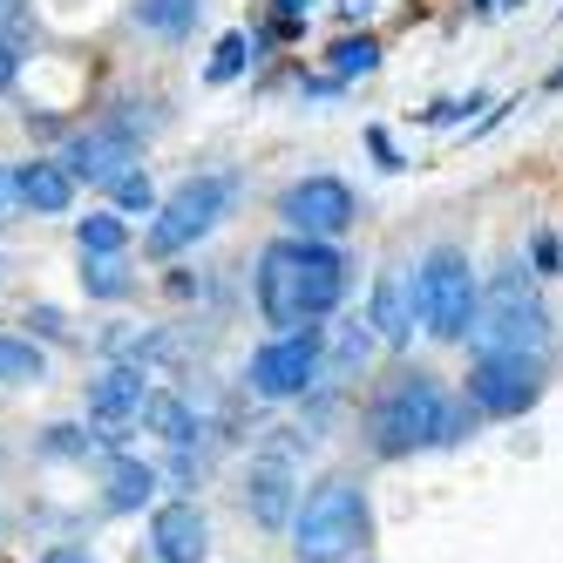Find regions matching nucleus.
<instances>
[{
  "instance_id": "nucleus-1",
  "label": "nucleus",
  "mask_w": 563,
  "mask_h": 563,
  "mask_svg": "<svg viewBox=\"0 0 563 563\" xmlns=\"http://www.w3.org/2000/svg\"><path fill=\"white\" fill-rule=\"evenodd\" d=\"M482 421V408L468 394H449L441 387V374H394L374 408H367V449L380 462H408V455H428V449H455V441H468Z\"/></svg>"
},
{
  "instance_id": "nucleus-2",
  "label": "nucleus",
  "mask_w": 563,
  "mask_h": 563,
  "mask_svg": "<svg viewBox=\"0 0 563 563\" xmlns=\"http://www.w3.org/2000/svg\"><path fill=\"white\" fill-rule=\"evenodd\" d=\"M353 286V265L340 245L327 238H272L258 252V312L265 327L278 333H299V327H319V319H333L340 299Z\"/></svg>"
},
{
  "instance_id": "nucleus-3",
  "label": "nucleus",
  "mask_w": 563,
  "mask_h": 563,
  "mask_svg": "<svg viewBox=\"0 0 563 563\" xmlns=\"http://www.w3.org/2000/svg\"><path fill=\"white\" fill-rule=\"evenodd\" d=\"M550 340V306L537 292V265L522 258H503L482 286V312H475V333L468 346L475 353H543Z\"/></svg>"
},
{
  "instance_id": "nucleus-4",
  "label": "nucleus",
  "mask_w": 563,
  "mask_h": 563,
  "mask_svg": "<svg viewBox=\"0 0 563 563\" xmlns=\"http://www.w3.org/2000/svg\"><path fill=\"white\" fill-rule=\"evenodd\" d=\"M367 489H360L353 475H327L312 482L299 516H292V556L299 563H353L360 550H367Z\"/></svg>"
},
{
  "instance_id": "nucleus-5",
  "label": "nucleus",
  "mask_w": 563,
  "mask_h": 563,
  "mask_svg": "<svg viewBox=\"0 0 563 563\" xmlns=\"http://www.w3.org/2000/svg\"><path fill=\"white\" fill-rule=\"evenodd\" d=\"M415 299H421V327L441 346H462L475 333V312H482V278L468 265L462 245H434L415 272Z\"/></svg>"
},
{
  "instance_id": "nucleus-6",
  "label": "nucleus",
  "mask_w": 563,
  "mask_h": 563,
  "mask_svg": "<svg viewBox=\"0 0 563 563\" xmlns=\"http://www.w3.org/2000/svg\"><path fill=\"white\" fill-rule=\"evenodd\" d=\"M231 197H238V177H224V170H211V177H190V184H177L164 205H156V224H150V258H177L184 245H197V238H211L218 224H224V211H231Z\"/></svg>"
},
{
  "instance_id": "nucleus-7",
  "label": "nucleus",
  "mask_w": 563,
  "mask_h": 563,
  "mask_svg": "<svg viewBox=\"0 0 563 563\" xmlns=\"http://www.w3.org/2000/svg\"><path fill=\"white\" fill-rule=\"evenodd\" d=\"M319 374H327V327H299V333H278L272 346L252 353L245 387L258 400H292V394L319 387Z\"/></svg>"
},
{
  "instance_id": "nucleus-8",
  "label": "nucleus",
  "mask_w": 563,
  "mask_h": 563,
  "mask_svg": "<svg viewBox=\"0 0 563 563\" xmlns=\"http://www.w3.org/2000/svg\"><path fill=\"white\" fill-rule=\"evenodd\" d=\"M468 400L489 421H516L543 400V353H475L468 367Z\"/></svg>"
},
{
  "instance_id": "nucleus-9",
  "label": "nucleus",
  "mask_w": 563,
  "mask_h": 563,
  "mask_svg": "<svg viewBox=\"0 0 563 563\" xmlns=\"http://www.w3.org/2000/svg\"><path fill=\"white\" fill-rule=\"evenodd\" d=\"M278 218H286V231L327 238V245H333L340 231H353L360 205H353V190H346L340 177H299V184L278 190Z\"/></svg>"
},
{
  "instance_id": "nucleus-10",
  "label": "nucleus",
  "mask_w": 563,
  "mask_h": 563,
  "mask_svg": "<svg viewBox=\"0 0 563 563\" xmlns=\"http://www.w3.org/2000/svg\"><path fill=\"white\" fill-rule=\"evenodd\" d=\"M62 164L75 170V184H123L143 164V150H136V136L123 123H96V130H82V136L68 143Z\"/></svg>"
},
{
  "instance_id": "nucleus-11",
  "label": "nucleus",
  "mask_w": 563,
  "mask_h": 563,
  "mask_svg": "<svg viewBox=\"0 0 563 563\" xmlns=\"http://www.w3.org/2000/svg\"><path fill=\"white\" fill-rule=\"evenodd\" d=\"M211 550V522L197 503H164L150 516V556L156 563H205Z\"/></svg>"
},
{
  "instance_id": "nucleus-12",
  "label": "nucleus",
  "mask_w": 563,
  "mask_h": 563,
  "mask_svg": "<svg viewBox=\"0 0 563 563\" xmlns=\"http://www.w3.org/2000/svg\"><path fill=\"white\" fill-rule=\"evenodd\" d=\"M245 509L265 522V530H292L299 489H292V462H286V455H258V462L245 468Z\"/></svg>"
},
{
  "instance_id": "nucleus-13",
  "label": "nucleus",
  "mask_w": 563,
  "mask_h": 563,
  "mask_svg": "<svg viewBox=\"0 0 563 563\" xmlns=\"http://www.w3.org/2000/svg\"><path fill=\"white\" fill-rule=\"evenodd\" d=\"M143 400H150V387L136 367H109L102 380H89V421L109 428V441H123V428L143 421Z\"/></svg>"
},
{
  "instance_id": "nucleus-14",
  "label": "nucleus",
  "mask_w": 563,
  "mask_h": 563,
  "mask_svg": "<svg viewBox=\"0 0 563 563\" xmlns=\"http://www.w3.org/2000/svg\"><path fill=\"white\" fill-rule=\"evenodd\" d=\"M415 319H421L415 278L400 272V265H387V272L374 278V306H367V327H374L387 346H408V340H415Z\"/></svg>"
},
{
  "instance_id": "nucleus-15",
  "label": "nucleus",
  "mask_w": 563,
  "mask_h": 563,
  "mask_svg": "<svg viewBox=\"0 0 563 563\" xmlns=\"http://www.w3.org/2000/svg\"><path fill=\"white\" fill-rule=\"evenodd\" d=\"M14 190H21V205L27 211H42V218H62L75 205V170L55 164V156H34V164L14 170Z\"/></svg>"
},
{
  "instance_id": "nucleus-16",
  "label": "nucleus",
  "mask_w": 563,
  "mask_h": 563,
  "mask_svg": "<svg viewBox=\"0 0 563 563\" xmlns=\"http://www.w3.org/2000/svg\"><path fill=\"white\" fill-rule=\"evenodd\" d=\"M150 489H156V468L150 462H136V455H115L109 462V489H102V509H143L150 503Z\"/></svg>"
},
{
  "instance_id": "nucleus-17",
  "label": "nucleus",
  "mask_w": 563,
  "mask_h": 563,
  "mask_svg": "<svg viewBox=\"0 0 563 563\" xmlns=\"http://www.w3.org/2000/svg\"><path fill=\"white\" fill-rule=\"evenodd\" d=\"M143 421L164 434L170 449H190V441H197V421H190V408H184L177 394H150V400H143Z\"/></svg>"
},
{
  "instance_id": "nucleus-18",
  "label": "nucleus",
  "mask_w": 563,
  "mask_h": 563,
  "mask_svg": "<svg viewBox=\"0 0 563 563\" xmlns=\"http://www.w3.org/2000/svg\"><path fill=\"white\" fill-rule=\"evenodd\" d=\"M75 245H82V258H115V252L130 245V231H123L115 211H89L82 224H75Z\"/></svg>"
},
{
  "instance_id": "nucleus-19",
  "label": "nucleus",
  "mask_w": 563,
  "mask_h": 563,
  "mask_svg": "<svg viewBox=\"0 0 563 563\" xmlns=\"http://www.w3.org/2000/svg\"><path fill=\"white\" fill-rule=\"evenodd\" d=\"M327 68L340 75V82H353V75H374V68H380V42H374V34H340V42L327 48Z\"/></svg>"
},
{
  "instance_id": "nucleus-20",
  "label": "nucleus",
  "mask_w": 563,
  "mask_h": 563,
  "mask_svg": "<svg viewBox=\"0 0 563 563\" xmlns=\"http://www.w3.org/2000/svg\"><path fill=\"white\" fill-rule=\"evenodd\" d=\"M136 21L150 27V34H190V21H197V0H136Z\"/></svg>"
},
{
  "instance_id": "nucleus-21",
  "label": "nucleus",
  "mask_w": 563,
  "mask_h": 563,
  "mask_svg": "<svg viewBox=\"0 0 563 563\" xmlns=\"http://www.w3.org/2000/svg\"><path fill=\"white\" fill-rule=\"evenodd\" d=\"M245 62H252V42H245V34H224V42L211 48V82H238V75H245Z\"/></svg>"
},
{
  "instance_id": "nucleus-22",
  "label": "nucleus",
  "mask_w": 563,
  "mask_h": 563,
  "mask_svg": "<svg viewBox=\"0 0 563 563\" xmlns=\"http://www.w3.org/2000/svg\"><path fill=\"white\" fill-rule=\"evenodd\" d=\"M89 272H82V286L96 292V299H123L130 292V272H123V258H82Z\"/></svg>"
},
{
  "instance_id": "nucleus-23",
  "label": "nucleus",
  "mask_w": 563,
  "mask_h": 563,
  "mask_svg": "<svg viewBox=\"0 0 563 563\" xmlns=\"http://www.w3.org/2000/svg\"><path fill=\"white\" fill-rule=\"evenodd\" d=\"M0 380H42V353H34L27 340L0 333Z\"/></svg>"
},
{
  "instance_id": "nucleus-24",
  "label": "nucleus",
  "mask_w": 563,
  "mask_h": 563,
  "mask_svg": "<svg viewBox=\"0 0 563 563\" xmlns=\"http://www.w3.org/2000/svg\"><path fill=\"white\" fill-rule=\"evenodd\" d=\"M530 265H537V278H556L563 272V238L556 231H537L530 238Z\"/></svg>"
},
{
  "instance_id": "nucleus-25",
  "label": "nucleus",
  "mask_w": 563,
  "mask_h": 563,
  "mask_svg": "<svg viewBox=\"0 0 563 563\" xmlns=\"http://www.w3.org/2000/svg\"><path fill=\"white\" fill-rule=\"evenodd\" d=\"M115 205H123V211H143V218H150V211H156V190H150V177H143V170H130L123 184H115Z\"/></svg>"
},
{
  "instance_id": "nucleus-26",
  "label": "nucleus",
  "mask_w": 563,
  "mask_h": 563,
  "mask_svg": "<svg viewBox=\"0 0 563 563\" xmlns=\"http://www.w3.org/2000/svg\"><path fill=\"white\" fill-rule=\"evenodd\" d=\"M272 14H278V34H292V27L312 14V0H272Z\"/></svg>"
},
{
  "instance_id": "nucleus-27",
  "label": "nucleus",
  "mask_w": 563,
  "mask_h": 563,
  "mask_svg": "<svg viewBox=\"0 0 563 563\" xmlns=\"http://www.w3.org/2000/svg\"><path fill=\"white\" fill-rule=\"evenodd\" d=\"M27 327H42L48 340H62V333H68V327H62V312H55V306H42V312H27Z\"/></svg>"
},
{
  "instance_id": "nucleus-28",
  "label": "nucleus",
  "mask_w": 563,
  "mask_h": 563,
  "mask_svg": "<svg viewBox=\"0 0 563 563\" xmlns=\"http://www.w3.org/2000/svg\"><path fill=\"white\" fill-rule=\"evenodd\" d=\"M14 75H21V55H14V42H8V34H0V89H8Z\"/></svg>"
},
{
  "instance_id": "nucleus-29",
  "label": "nucleus",
  "mask_w": 563,
  "mask_h": 563,
  "mask_svg": "<svg viewBox=\"0 0 563 563\" xmlns=\"http://www.w3.org/2000/svg\"><path fill=\"white\" fill-rule=\"evenodd\" d=\"M367 143H374V156H380V164H387V170H400V150H394V143H387V130H374V136H367Z\"/></svg>"
},
{
  "instance_id": "nucleus-30",
  "label": "nucleus",
  "mask_w": 563,
  "mask_h": 563,
  "mask_svg": "<svg viewBox=\"0 0 563 563\" xmlns=\"http://www.w3.org/2000/svg\"><path fill=\"white\" fill-rule=\"evenodd\" d=\"M14 197H21V190H14V177H8V170H0V224H8V218H14Z\"/></svg>"
},
{
  "instance_id": "nucleus-31",
  "label": "nucleus",
  "mask_w": 563,
  "mask_h": 563,
  "mask_svg": "<svg viewBox=\"0 0 563 563\" xmlns=\"http://www.w3.org/2000/svg\"><path fill=\"white\" fill-rule=\"evenodd\" d=\"M0 27H21V8H14V0H0Z\"/></svg>"
},
{
  "instance_id": "nucleus-32",
  "label": "nucleus",
  "mask_w": 563,
  "mask_h": 563,
  "mask_svg": "<svg viewBox=\"0 0 563 563\" xmlns=\"http://www.w3.org/2000/svg\"><path fill=\"white\" fill-rule=\"evenodd\" d=\"M48 563H96V556H75V550H55Z\"/></svg>"
},
{
  "instance_id": "nucleus-33",
  "label": "nucleus",
  "mask_w": 563,
  "mask_h": 563,
  "mask_svg": "<svg viewBox=\"0 0 563 563\" xmlns=\"http://www.w3.org/2000/svg\"><path fill=\"white\" fill-rule=\"evenodd\" d=\"M503 8V0H475V14H496Z\"/></svg>"
},
{
  "instance_id": "nucleus-34",
  "label": "nucleus",
  "mask_w": 563,
  "mask_h": 563,
  "mask_svg": "<svg viewBox=\"0 0 563 563\" xmlns=\"http://www.w3.org/2000/svg\"><path fill=\"white\" fill-rule=\"evenodd\" d=\"M503 8H522V0H503Z\"/></svg>"
}]
</instances>
